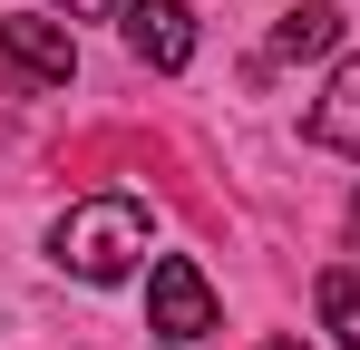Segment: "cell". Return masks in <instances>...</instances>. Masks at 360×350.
<instances>
[{"mask_svg":"<svg viewBox=\"0 0 360 350\" xmlns=\"http://www.w3.org/2000/svg\"><path fill=\"white\" fill-rule=\"evenodd\" d=\"M146 233H156V214L136 195H88V205H68L59 224H49V253H59V273H78V283H127L146 263Z\"/></svg>","mask_w":360,"mask_h":350,"instance_id":"cell-1","label":"cell"},{"mask_svg":"<svg viewBox=\"0 0 360 350\" xmlns=\"http://www.w3.org/2000/svg\"><path fill=\"white\" fill-rule=\"evenodd\" d=\"M0 68H10L20 88H68V78H78V39H68V20H49V10L0 20Z\"/></svg>","mask_w":360,"mask_h":350,"instance_id":"cell-2","label":"cell"},{"mask_svg":"<svg viewBox=\"0 0 360 350\" xmlns=\"http://www.w3.org/2000/svg\"><path fill=\"white\" fill-rule=\"evenodd\" d=\"M146 321H156L166 341H195V350H205V331H214V283H205L185 253H166V263L146 273Z\"/></svg>","mask_w":360,"mask_h":350,"instance_id":"cell-3","label":"cell"},{"mask_svg":"<svg viewBox=\"0 0 360 350\" xmlns=\"http://www.w3.org/2000/svg\"><path fill=\"white\" fill-rule=\"evenodd\" d=\"M117 20H127V49L146 58V68L176 78L185 58H195V10H185V0H127Z\"/></svg>","mask_w":360,"mask_h":350,"instance_id":"cell-4","label":"cell"},{"mask_svg":"<svg viewBox=\"0 0 360 350\" xmlns=\"http://www.w3.org/2000/svg\"><path fill=\"white\" fill-rule=\"evenodd\" d=\"M311 146H331V156H360V49L331 68V88L311 98Z\"/></svg>","mask_w":360,"mask_h":350,"instance_id":"cell-5","label":"cell"},{"mask_svg":"<svg viewBox=\"0 0 360 350\" xmlns=\"http://www.w3.org/2000/svg\"><path fill=\"white\" fill-rule=\"evenodd\" d=\"M321 49H341V10H331V0H302V10H283L273 58H321Z\"/></svg>","mask_w":360,"mask_h":350,"instance_id":"cell-6","label":"cell"},{"mask_svg":"<svg viewBox=\"0 0 360 350\" xmlns=\"http://www.w3.org/2000/svg\"><path fill=\"white\" fill-rule=\"evenodd\" d=\"M311 302H321V331H331L341 350H360V273H321Z\"/></svg>","mask_w":360,"mask_h":350,"instance_id":"cell-7","label":"cell"},{"mask_svg":"<svg viewBox=\"0 0 360 350\" xmlns=\"http://www.w3.org/2000/svg\"><path fill=\"white\" fill-rule=\"evenodd\" d=\"M68 20H117V0H59Z\"/></svg>","mask_w":360,"mask_h":350,"instance_id":"cell-8","label":"cell"},{"mask_svg":"<svg viewBox=\"0 0 360 350\" xmlns=\"http://www.w3.org/2000/svg\"><path fill=\"white\" fill-rule=\"evenodd\" d=\"M263 350H302V341H292V331H273V341H263Z\"/></svg>","mask_w":360,"mask_h":350,"instance_id":"cell-9","label":"cell"},{"mask_svg":"<svg viewBox=\"0 0 360 350\" xmlns=\"http://www.w3.org/2000/svg\"><path fill=\"white\" fill-rule=\"evenodd\" d=\"M351 233H360V195H351Z\"/></svg>","mask_w":360,"mask_h":350,"instance_id":"cell-10","label":"cell"},{"mask_svg":"<svg viewBox=\"0 0 360 350\" xmlns=\"http://www.w3.org/2000/svg\"><path fill=\"white\" fill-rule=\"evenodd\" d=\"M166 350H195V341H166Z\"/></svg>","mask_w":360,"mask_h":350,"instance_id":"cell-11","label":"cell"}]
</instances>
